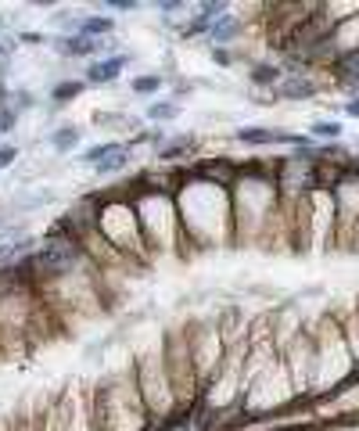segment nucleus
I'll use <instances>...</instances> for the list:
<instances>
[{
  "label": "nucleus",
  "mask_w": 359,
  "mask_h": 431,
  "mask_svg": "<svg viewBox=\"0 0 359 431\" xmlns=\"http://www.w3.org/2000/svg\"><path fill=\"white\" fill-rule=\"evenodd\" d=\"M237 36H241V19L230 15V11L209 29V43H212V47H227V43H234Z\"/></svg>",
  "instance_id": "obj_9"
},
{
  "label": "nucleus",
  "mask_w": 359,
  "mask_h": 431,
  "mask_svg": "<svg viewBox=\"0 0 359 431\" xmlns=\"http://www.w3.org/2000/svg\"><path fill=\"white\" fill-rule=\"evenodd\" d=\"M345 115L359 119V98H355V101H345Z\"/></svg>",
  "instance_id": "obj_27"
},
{
  "label": "nucleus",
  "mask_w": 359,
  "mask_h": 431,
  "mask_svg": "<svg viewBox=\"0 0 359 431\" xmlns=\"http://www.w3.org/2000/svg\"><path fill=\"white\" fill-rule=\"evenodd\" d=\"M155 8H158V11L165 15V19H169L172 11H187V4H184V0H158V4H155Z\"/></svg>",
  "instance_id": "obj_23"
},
{
  "label": "nucleus",
  "mask_w": 359,
  "mask_h": 431,
  "mask_svg": "<svg viewBox=\"0 0 359 431\" xmlns=\"http://www.w3.org/2000/svg\"><path fill=\"white\" fill-rule=\"evenodd\" d=\"M79 36H90V40L115 36V19H112V15H83V22H79Z\"/></svg>",
  "instance_id": "obj_10"
},
{
  "label": "nucleus",
  "mask_w": 359,
  "mask_h": 431,
  "mask_svg": "<svg viewBox=\"0 0 359 431\" xmlns=\"http://www.w3.org/2000/svg\"><path fill=\"white\" fill-rule=\"evenodd\" d=\"M119 147H123V140H105V144H90V147H86V151L79 155V162L94 169V165H101V162H105L108 155H115Z\"/></svg>",
  "instance_id": "obj_15"
},
{
  "label": "nucleus",
  "mask_w": 359,
  "mask_h": 431,
  "mask_svg": "<svg viewBox=\"0 0 359 431\" xmlns=\"http://www.w3.org/2000/svg\"><path fill=\"white\" fill-rule=\"evenodd\" d=\"M8 105H11V86L0 79V108H8Z\"/></svg>",
  "instance_id": "obj_25"
},
{
  "label": "nucleus",
  "mask_w": 359,
  "mask_h": 431,
  "mask_svg": "<svg viewBox=\"0 0 359 431\" xmlns=\"http://www.w3.org/2000/svg\"><path fill=\"white\" fill-rule=\"evenodd\" d=\"M79 140H83V130L72 126V123H61V126H54V130L47 133V144H51L58 155H72V151L79 147Z\"/></svg>",
  "instance_id": "obj_7"
},
{
  "label": "nucleus",
  "mask_w": 359,
  "mask_h": 431,
  "mask_svg": "<svg viewBox=\"0 0 359 431\" xmlns=\"http://www.w3.org/2000/svg\"><path fill=\"white\" fill-rule=\"evenodd\" d=\"M234 140L255 144V147H262V144H295V147H309L306 137L288 133V130H269V126H241V130H234Z\"/></svg>",
  "instance_id": "obj_2"
},
{
  "label": "nucleus",
  "mask_w": 359,
  "mask_h": 431,
  "mask_svg": "<svg viewBox=\"0 0 359 431\" xmlns=\"http://www.w3.org/2000/svg\"><path fill=\"white\" fill-rule=\"evenodd\" d=\"M172 94H176V98H184V94H191V83H184V79H176V83H172Z\"/></svg>",
  "instance_id": "obj_26"
},
{
  "label": "nucleus",
  "mask_w": 359,
  "mask_h": 431,
  "mask_svg": "<svg viewBox=\"0 0 359 431\" xmlns=\"http://www.w3.org/2000/svg\"><path fill=\"white\" fill-rule=\"evenodd\" d=\"M15 162H19V147L15 144H0V172L11 169Z\"/></svg>",
  "instance_id": "obj_20"
},
{
  "label": "nucleus",
  "mask_w": 359,
  "mask_h": 431,
  "mask_svg": "<svg viewBox=\"0 0 359 431\" xmlns=\"http://www.w3.org/2000/svg\"><path fill=\"white\" fill-rule=\"evenodd\" d=\"M162 86H165V76H162V72H144V76H137V79L130 83V90H133L137 98H155Z\"/></svg>",
  "instance_id": "obj_14"
},
{
  "label": "nucleus",
  "mask_w": 359,
  "mask_h": 431,
  "mask_svg": "<svg viewBox=\"0 0 359 431\" xmlns=\"http://www.w3.org/2000/svg\"><path fill=\"white\" fill-rule=\"evenodd\" d=\"M51 47L61 54V58H90V61H94V58H101V40H90V36H51Z\"/></svg>",
  "instance_id": "obj_4"
},
{
  "label": "nucleus",
  "mask_w": 359,
  "mask_h": 431,
  "mask_svg": "<svg viewBox=\"0 0 359 431\" xmlns=\"http://www.w3.org/2000/svg\"><path fill=\"white\" fill-rule=\"evenodd\" d=\"M15 126H19V112L8 105V108H0V137H8V133H15Z\"/></svg>",
  "instance_id": "obj_19"
},
{
  "label": "nucleus",
  "mask_w": 359,
  "mask_h": 431,
  "mask_svg": "<svg viewBox=\"0 0 359 431\" xmlns=\"http://www.w3.org/2000/svg\"><path fill=\"white\" fill-rule=\"evenodd\" d=\"M191 147H194V137H191V133H180V137H172L162 151H155V158H158L162 165H172L176 158H184Z\"/></svg>",
  "instance_id": "obj_12"
},
{
  "label": "nucleus",
  "mask_w": 359,
  "mask_h": 431,
  "mask_svg": "<svg viewBox=\"0 0 359 431\" xmlns=\"http://www.w3.org/2000/svg\"><path fill=\"white\" fill-rule=\"evenodd\" d=\"M274 98H284V101H306V98H316V83L306 79L302 72H295V76H288V79H281V83L274 86Z\"/></svg>",
  "instance_id": "obj_6"
},
{
  "label": "nucleus",
  "mask_w": 359,
  "mask_h": 431,
  "mask_svg": "<svg viewBox=\"0 0 359 431\" xmlns=\"http://www.w3.org/2000/svg\"><path fill=\"white\" fill-rule=\"evenodd\" d=\"M248 79L255 83V86H274L284 79V72H281V65H269V61H259V65H251V72H248Z\"/></svg>",
  "instance_id": "obj_13"
},
{
  "label": "nucleus",
  "mask_w": 359,
  "mask_h": 431,
  "mask_svg": "<svg viewBox=\"0 0 359 431\" xmlns=\"http://www.w3.org/2000/svg\"><path fill=\"white\" fill-rule=\"evenodd\" d=\"M36 237H15V241H4L0 244V270H11L19 263H26V259H33L36 251Z\"/></svg>",
  "instance_id": "obj_5"
},
{
  "label": "nucleus",
  "mask_w": 359,
  "mask_h": 431,
  "mask_svg": "<svg viewBox=\"0 0 359 431\" xmlns=\"http://www.w3.org/2000/svg\"><path fill=\"white\" fill-rule=\"evenodd\" d=\"M83 90H86V83L83 79H58L54 86H51V108H65V105H72L76 98H83Z\"/></svg>",
  "instance_id": "obj_8"
},
{
  "label": "nucleus",
  "mask_w": 359,
  "mask_h": 431,
  "mask_svg": "<svg viewBox=\"0 0 359 431\" xmlns=\"http://www.w3.org/2000/svg\"><path fill=\"white\" fill-rule=\"evenodd\" d=\"M209 54H212V61H216V65H223V68H227V65H234V54H230L227 47H209Z\"/></svg>",
  "instance_id": "obj_24"
},
{
  "label": "nucleus",
  "mask_w": 359,
  "mask_h": 431,
  "mask_svg": "<svg viewBox=\"0 0 359 431\" xmlns=\"http://www.w3.org/2000/svg\"><path fill=\"white\" fill-rule=\"evenodd\" d=\"M15 40H19V43H29V47H36V43H51L43 33H33V29H22V33H15Z\"/></svg>",
  "instance_id": "obj_21"
},
{
  "label": "nucleus",
  "mask_w": 359,
  "mask_h": 431,
  "mask_svg": "<svg viewBox=\"0 0 359 431\" xmlns=\"http://www.w3.org/2000/svg\"><path fill=\"white\" fill-rule=\"evenodd\" d=\"M90 263V255L83 248V241L65 237V234H43L36 251H33V270H36V284H54V281H68L79 266Z\"/></svg>",
  "instance_id": "obj_1"
},
{
  "label": "nucleus",
  "mask_w": 359,
  "mask_h": 431,
  "mask_svg": "<svg viewBox=\"0 0 359 431\" xmlns=\"http://www.w3.org/2000/svg\"><path fill=\"white\" fill-rule=\"evenodd\" d=\"M105 8H112V11H137L140 8V0H101Z\"/></svg>",
  "instance_id": "obj_22"
},
{
  "label": "nucleus",
  "mask_w": 359,
  "mask_h": 431,
  "mask_svg": "<svg viewBox=\"0 0 359 431\" xmlns=\"http://www.w3.org/2000/svg\"><path fill=\"white\" fill-rule=\"evenodd\" d=\"M341 133H345V126H341L338 119H316V123H313V137H316V140H338Z\"/></svg>",
  "instance_id": "obj_17"
},
{
  "label": "nucleus",
  "mask_w": 359,
  "mask_h": 431,
  "mask_svg": "<svg viewBox=\"0 0 359 431\" xmlns=\"http://www.w3.org/2000/svg\"><path fill=\"white\" fill-rule=\"evenodd\" d=\"M133 165V151L126 147V140H123V147L115 151V155H108L101 165H94V172H98V177H119V172H126Z\"/></svg>",
  "instance_id": "obj_11"
},
{
  "label": "nucleus",
  "mask_w": 359,
  "mask_h": 431,
  "mask_svg": "<svg viewBox=\"0 0 359 431\" xmlns=\"http://www.w3.org/2000/svg\"><path fill=\"white\" fill-rule=\"evenodd\" d=\"M40 101H36V94L29 90V86H15V90H11V108L22 115V112H33Z\"/></svg>",
  "instance_id": "obj_18"
},
{
  "label": "nucleus",
  "mask_w": 359,
  "mask_h": 431,
  "mask_svg": "<svg viewBox=\"0 0 359 431\" xmlns=\"http://www.w3.org/2000/svg\"><path fill=\"white\" fill-rule=\"evenodd\" d=\"M126 54H119V58H94L86 68H83V83L86 86H112L115 79H119V72L126 68Z\"/></svg>",
  "instance_id": "obj_3"
},
{
  "label": "nucleus",
  "mask_w": 359,
  "mask_h": 431,
  "mask_svg": "<svg viewBox=\"0 0 359 431\" xmlns=\"http://www.w3.org/2000/svg\"><path fill=\"white\" fill-rule=\"evenodd\" d=\"M180 112H184V108H180V101H151V105H147V119L158 123V126L180 119Z\"/></svg>",
  "instance_id": "obj_16"
}]
</instances>
